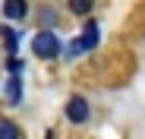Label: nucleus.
<instances>
[{
  "instance_id": "nucleus-7",
  "label": "nucleus",
  "mask_w": 145,
  "mask_h": 139,
  "mask_svg": "<svg viewBox=\"0 0 145 139\" xmlns=\"http://www.w3.org/2000/svg\"><path fill=\"white\" fill-rule=\"evenodd\" d=\"M0 32H3V41H7V54L13 57V54H16V44H19V35H16L13 29H7V26L0 29Z\"/></svg>"
},
{
  "instance_id": "nucleus-4",
  "label": "nucleus",
  "mask_w": 145,
  "mask_h": 139,
  "mask_svg": "<svg viewBox=\"0 0 145 139\" xmlns=\"http://www.w3.org/2000/svg\"><path fill=\"white\" fill-rule=\"evenodd\" d=\"M25 13H29L25 0H3V16H7V19L19 22V19H25Z\"/></svg>"
},
{
  "instance_id": "nucleus-8",
  "label": "nucleus",
  "mask_w": 145,
  "mask_h": 139,
  "mask_svg": "<svg viewBox=\"0 0 145 139\" xmlns=\"http://www.w3.org/2000/svg\"><path fill=\"white\" fill-rule=\"evenodd\" d=\"M91 7H95V0H69V10L76 13V16H85Z\"/></svg>"
},
{
  "instance_id": "nucleus-10",
  "label": "nucleus",
  "mask_w": 145,
  "mask_h": 139,
  "mask_svg": "<svg viewBox=\"0 0 145 139\" xmlns=\"http://www.w3.org/2000/svg\"><path fill=\"white\" fill-rule=\"evenodd\" d=\"M44 139H54V133H47V136H44Z\"/></svg>"
},
{
  "instance_id": "nucleus-6",
  "label": "nucleus",
  "mask_w": 145,
  "mask_h": 139,
  "mask_svg": "<svg viewBox=\"0 0 145 139\" xmlns=\"http://www.w3.org/2000/svg\"><path fill=\"white\" fill-rule=\"evenodd\" d=\"M0 139H19V127L13 120H0Z\"/></svg>"
},
{
  "instance_id": "nucleus-2",
  "label": "nucleus",
  "mask_w": 145,
  "mask_h": 139,
  "mask_svg": "<svg viewBox=\"0 0 145 139\" xmlns=\"http://www.w3.org/2000/svg\"><path fill=\"white\" fill-rule=\"evenodd\" d=\"M95 44H98V22H85V32L79 35V38H72V44H69V54L76 57V54H85V51H91Z\"/></svg>"
},
{
  "instance_id": "nucleus-5",
  "label": "nucleus",
  "mask_w": 145,
  "mask_h": 139,
  "mask_svg": "<svg viewBox=\"0 0 145 139\" xmlns=\"http://www.w3.org/2000/svg\"><path fill=\"white\" fill-rule=\"evenodd\" d=\"M3 98H7V104H19V98H22L19 76H10V82H7V89H3Z\"/></svg>"
},
{
  "instance_id": "nucleus-1",
  "label": "nucleus",
  "mask_w": 145,
  "mask_h": 139,
  "mask_svg": "<svg viewBox=\"0 0 145 139\" xmlns=\"http://www.w3.org/2000/svg\"><path fill=\"white\" fill-rule=\"evenodd\" d=\"M32 51H35V57H41V60H51V57L60 54V41H57L54 32H38V35L32 38Z\"/></svg>"
},
{
  "instance_id": "nucleus-3",
  "label": "nucleus",
  "mask_w": 145,
  "mask_h": 139,
  "mask_svg": "<svg viewBox=\"0 0 145 139\" xmlns=\"http://www.w3.org/2000/svg\"><path fill=\"white\" fill-rule=\"evenodd\" d=\"M66 120L69 123H85L88 120V104H85V98H69L66 101Z\"/></svg>"
},
{
  "instance_id": "nucleus-9",
  "label": "nucleus",
  "mask_w": 145,
  "mask_h": 139,
  "mask_svg": "<svg viewBox=\"0 0 145 139\" xmlns=\"http://www.w3.org/2000/svg\"><path fill=\"white\" fill-rule=\"evenodd\" d=\"M41 22H54V10L44 7V10H41Z\"/></svg>"
}]
</instances>
